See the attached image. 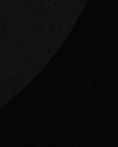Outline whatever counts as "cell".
<instances>
[]
</instances>
